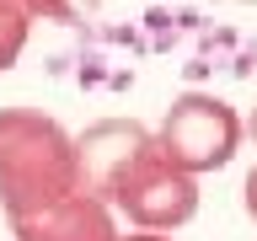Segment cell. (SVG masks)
<instances>
[{
  "label": "cell",
  "instance_id": "1",
  "mask_svg": "<svg viewBox=\"0 0 257 241\" xmlns=\"http://www.w3.org/2000/svg\"><path fill=\"white\" fill-rule=\"evenodd\" d=\"M80 193L75 134L38 107H0V209L6 220H32L48 204Z\"/></svg>",
  "mask_w": 257,
  "mask_h": 241
},
{
  "label": "cell",
  "instance_id": "2",
  "mask_svg": "<svg viewBox=\"0 0 257 241\" xmlns=\"http://www.w3.org/2000/svg\"><path fill=\"white\" fill-rule=\"evenodd\" d=\"M102 204L118 209L145 236H172L177 225H188L198 214V177L177 172L172 161L156 150V134H150V145L128 161V172L107 188Z\"/></svg>",
  "mask_w": 257,
  "mask_h": 241
},
{
  "label": "cell",
  "instance_id": "3",
  "mask_svg": "<svg viewBox=\"0 0 257 241\" xmlns=\"http://www.w3.org/2000/svg\"><path fill=\"white\" fill-rule=\"evenodd\" d=\"M236 145H241V118L214 91L172 96V107L161 112V129H156V150L188 177L220 172L225 161L236 156Z\"/></svg>",
  "mask_w": 257,
  "mask_h": 241
},
{
  "label": "cell",
  "instance_id": "4",
  "mask_svg": "<svg viewBox=\"0 0 257 241\" xmlns=\"http://www.w3.org/2000/svg\"><path fill=\"white\" fill-rule=\"evenodd\" d=\"M150 145V129L134 118H102L75 140V172H80V193L107 198V188L128 172V161Z\"/></svg>",
  "mask_w": 257,
  "mask_h": 241
},
{
  "label": "cell",
  "instance_id": "5",
  "mask_svg": "<svg viewBox=\"0 0 257 241\" xmlns=\"http://www.w3.org/2000/svg\"><path fill=\"white\" fill-rule=\"evenodd\" d=\"M16 241H118V220L112 209L91 193H70L59 204H48L43 214L11 225Z\"/></svg>",
  "mask_w": 257,
  "mask_h": 241
},
{
  "label": "cell",
  "instance_id": "6",
  "mask_svg": "<svg viewBox=\"0 0 257 241\" xmlns=\"http://www.w3.org/2000/svg\"><path fill=\"white\" fill-rule=\"evenodd\" d=\"M27 32H32V16L22 0H0V70H11L27 48Z\"/></svg>",
  "mask_w": 257,
  "mask_h": 241
},
{
  "label": "cell",
  "instance_id": "7",
  "mask_svg": "<svg viewBox=\"0 0 257 241\" xmlns=\"http://www.w3.org/2000/svg\"><path fill=\"white\" fill-rule=\"evenodd\" d=\"M32 22H59V27H75L80 16L96 11V0H22Z\"/></svg>",
  "mask_w": 257,
  "mask_h": 241
},
{
  "label": "cell",
  "instance_id": "8",
  "mask_svg": "<svg viewBox=\"0 0 257 241\" xmlns=\"http://www.w3.org/2000/svg\"><path fill=\"white\" fill-rule=\"evenodd\" d=\"M246 214H252V220H257V166H252V172H246Z\"/></svg>",
  "mask_w": 257,
  "mask_h": 241
},
{
  "label": "cell",
  "instance_id": "9",
  "mask_svg": "<svg viewBox=\"0 0 257 241\" xmlns=\"http://www.w3.org/2000/svg\"><path fill=\"white\" fill-rule=\"evenodd\" d=\"M118 241H172V236H145V230H134V236H118Z\"/></svg>",
  "mask_w": 257,
  "mask_h": 241
},
{
  "label": "cell",
  "instance_id": "10",
  "mask_svg": "<svg viewBox=\"0 0 257 241\" xmlns=\"http://www.w3.org/2000/svg\"><path fill=\"white\" fill-rule=\"evenodd\" d=\"M246 134H252V140H257V112H252V124H246Z\"/></svg>",
  "mask_w": 257,
  "mask_h": 241
},
{
  "label": "cell",
  "instance_id": "11",
  "mask_svg": "<svg viewBox=\"0 0 257 241\" xmlns=\"http://www.w3.org/2000/svg\"><path fill=\"white\" fill-rule=\"evenodd\" d=\"M230 6H257V0H230Z\"/></svg>",
  "mask_w": 257,
  "mask_h": 241
}]
</instances>
